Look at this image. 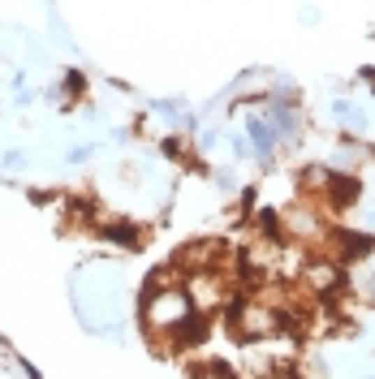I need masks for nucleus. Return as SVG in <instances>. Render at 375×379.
<instances>
[{"label":"nucleus","instance_id":"obj_2","mask_svg":"<svg viewBox=\"0 0 375 379\" xmlns=\"http://www.w3.org/2000/svg\"><path fill=\"white\" fill-rule=\"evenodd\" d=\"M99 233H104L108 241H117V246H125V250H138V246H142V233L134 229L130 220H108Z\"/></svg>","mask_w":375,"mask_h":379},{"label":"nucleus","instance_id":"obj_1","mask_svg":"<svg viewBox=\"0 0 375 379\" xmlns=\"http://www.w3.org/2000/svg\"><path fill=\"white\" fill-rule=\"evenodd\" d=\"M323 194H328V203H332L337 211H345V207H354V203H358L362 181H358V177H349V172H328V181H323Z\"/></svg>","mask_w":375,"mask_h":379},{"label":"nucleus","instance_id":"obj_3","mask_svg":"<svg viewBox=\"0 0 375 379\" xmlns=\"http://www.w3.org/2000/svg\"><path fill=\"white\" fill-rule=\"evenodd\" d=\"M194 379H237V375L224 366V362H207L203 371H194Z\"/></svg>","mask_w":375,"mask_h":379}]
</instances>
